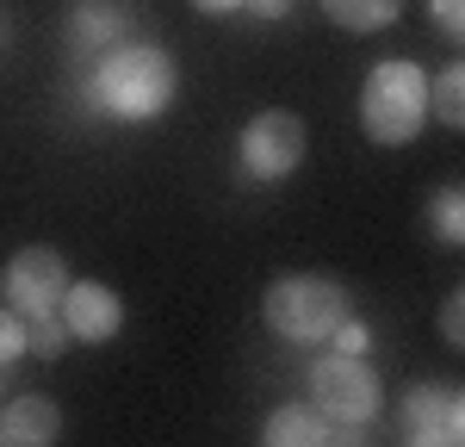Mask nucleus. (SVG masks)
Here are the masks:
<instances>
[{
	"mask_svg": "<svg viewBox=\"0 0 465 447\" xmlns=\"http://www.w3.org/2000/svg\"><path fill=\"white\" fill-rule=\"evenodd\" d=\"M174 87H180V69L162 44H112L100 50V69L87 81L94 106L106 118H124V124H149L174 106Z\"/></svg>",
	"mask_w": 465,
	"mask_h": 447,
	"instance_id": "f257e3e1",
	"label": "nucleus"
},
{
	"mask_svg": "<svg viewBox=\"0 0 465 447\" xmlns=\"http://www.w3.org/2000/svg\"><path fill=\"white\" fill-rule=\"evenodd\" d=\"M422 124H429V74H422V63L385 56L366 74V87H360V131L372 144L397 149V144H410Z\"/></svg>",
	"mask_w": 465,
	"mask_h": 447,
	"instance_id": "f03ea898",
	"label": "nucleus"
},
{
	"mask_svg": "<svg viewBox=\"0 0 465 447\" xmlns=\"http://www.w3.org/2000/svg\"><path fill=\"white\" fill-rule=\"evenodd\" d=\"M354 311V298L341 280L329 273H280L267 298H261V317L267 330H280L286 342H329V330Z\"/></svg>",
	"mask_w": 465,
	"mask_h": 447,
	"instance_id": "7ed1b4c3",
	"label": "nucleus"
},
{
	"mask_svg": "<svg viewBox=\"0 0 465 447\" xmlns=\"http://www.w3.org/2000/svg\"><path fill=\"white\" fill-rule=\"evenodd\" d=\"M311 404L329 416V429L335 435H354L366 429L379 404H385V385H379V372L366 367V354H317V367H311Z\"/></svg>",
	"mask_w": 465,
	"mask_h": 447,
	"instance_id": "20e7f679",
	"label": "nucleus"
},
{
	"mask_svg": "<svg viewBox=\"0 0 465 447\" xmlns=\"http://www.w3.org/2000/svg\"><path fill=\"white\" fill-rule=\"evenodd\" d=\"M236 162L261 186L298 174V162H304V118L298 112H254L242 124V137H236Z\"/></svg>",
	"mask_w": 465,
	"mask_h": 447,
	"instance_id": "39448f33",
	"label": "nucleus"
},
{
	"mask_svg": "<svg viewBox=\"0 0 465 447\" xmlns=\"http://www.w3.org/2000/svg\"><path fill=\"white\" fill-rule=\"evenodd\" d=\"M63 286H69V261L56 249H19V255L0 267V304L19 311V317H44L63 304Z\"/></svg>",
	"mask_w": 465,
	"mask_h": 447,
	"instance_id": "423d86ee",
	"label": "nucleus"
},
{
	"mask_svg": "<svg viewBox=\"0 0 465 447\" xmlns=\"http://www.w3.org/2000/svg\"><path fill=\"white\" fill-rule=\"evenodd\" d=\"M403 442L460 447L465 442V398L453 385H416V392L403 398Z\"/></svg>",
	"mask_w": 465,
	"mask_h": 447,
	"instance_id": "0eeeda50",
	"label": "nucleus"
},
{
	"mask_svg": "<svg viewBox=\"0 0 465 447\" xmlns=\"http://www.w3.org/2000/svg\"><path fill=\"white\" fill-rule=\"evenodd\" d=\"M56 317L69 323V342L100 348V342H112V335L124 330V298L112 293V286H100V280H69Z\"/></svg>",
	"mask_w": 465,
	"mask_h": 447,
	"instance_id": "6e6552de",
	"label": "nucleus"
},
{
	"mask_svg": "<svg viewBox=\"0 0 465 447\" xmlns=\"http://www.w3.org/2000/svg\"><path fill=\"white\" fill-rule=\"evenodd\" d=\"M63 442V410L56 398H13L0 410V447H50Z\"/></svg>",
	"mask_w": 465,
	"mask_h": 447,
	"instance_id": "1a4fd4ad",
	"label": "nucleus"
},
{
	"mask_svg": "<svg viewBox=\"0 0 465 447\" xmlns=\"http://www.w3.org/2000/svg\"><path fill=\"white\" fill-rule=\"evenodd\" d=\"M261 442L267 447H322V442H335V429H329V416L317 404H280L267 416Z\"/></svg>",
	"mask_w": 465,
	"mask_h": 447,
	"instance_id": "9d476101",
	"label": "nucleus"
},
{
	"mask_svg": "<svg viewBox=\"0 0 465 447\" xmlns=\"http://www.w3.org/2000/svg\"><path fill=\"white\" fill-rule=\"evenodd\" d=\"M124 32V0H74L69 6V44L74 50H112Z\"/></svg>",
	"mask_w": 465,
	"mask_h": 447,
	"instance_id": "9b49d317",
	"label": "nucleus"
},
{
	"mask_svg": "<svg viewBox=\"0 0 465 447\" xmlns=\"http://www.w3.org/2000/svg\"><path fill=\"white\" fill-rule=\"evenodd\" d=\"M322 13H329V25H341V32L372 37V32H391L397 19H403V0H322Z\"/></svg>",
	"mask_w": 465,
	"mask_h": 447,
	"instance_id": "f8f14e48",
	"label": "nucleus"
},
{
	"mask_svg": "<svg viewBox=\"0 0 465 447\" xmlns=\"http://www.w3.org/2000/svg\"><path fill=\"white\" fill-rule=\"evenodd\" d=\"M429 112L440 124H465V63H447L440 74H429Z\"/></svg>",
	"mask_w": 465,
	"mask_h": 447,
	"instance_id": "ddd939ff",
	"label": "nucleus"
},
{
	"mask_svg": "<svg viewBox=\"0 0 465 447\" xmlns=\"http://www.w3.org/2000/svg\"><path fill=\"white\" fill-rule=\"evenodd\" d=\"M429 224H434V243L440 249H460L465 243V193L460 186H440L429 199Z\"/></svg>",
	"mask_w": 465,
	"mask_h": 447,
	"instance_id": "4468645a",
	"label": "nucleus"
},
{
	"mask_svg": "<svg viewBox=\"0 0 465 447\" xmlns=\"http://www.w3.org/2000/svg\"><path fill=\"white\" fill-rule=\"evenodd\" d=\"M69 348V323L56 317V311H44V317H25V354H37V361H56Z\"/></svg>",
	"mask_w": 465,
	"mask_h": 447,
	"instance_id": "2eb2a0df",
	"label": "nucleus"
},
{
	"mask_svg": "<svg viewBox=\"0 0 465 447\" xmlns=\"http://www.w3.org/2000/svg\"><path fill=\"white\" fill-rule=\"evenodd\" d=\"M329 348H335V354H366V348H372V330H366L354 311H348V317L329 330Z\"/></svg>",
	"mask_w": 465,
	"mask_h": 447,
	"instance_id": "dca6fc26",
	"label": "nucleus"
},
{
	"mask_svg": "<svg viewBox=\"0 0 465 447\" xmlns=\"http://www.w3.org/2000/svg\"><path fill=\"white\" fill-rule=\"evenodd\" d=\"M19 354H25V317L0 304V367H13Z\"/></svg>",
	"mask_w": 465,
	"mask_h": 447,
	"instance_id": "f3484780",
	"label": "nucleus"
},
{
	"mask_svg": "<svg viewBox=\"0 0 465 447\" xmlns=\"http://www.w3.org/2000/svg\"><path fill=\"white\" fill-rule=\"evenodd\" d=\"M440 342L465 348V293H447V304H440Z\"/></svg>",
	"mask_w": 465,
	"mask_h": 447,
	"instance_id": "a211bd4d",
	"label": "nucleus"
},
{
	"mask_svg": "<svg viewBox=\"0 0 465 447\" xmlns=\"http://www.w3.org/2000/svg\"><path fill=\"white\" fill-rule=\"evenodd\" d=\"M429 13H434V25H440L447 44H460V37H465V0H429Z\"/></svg>",
	"mask_w": 465,
	"mask_h": 447,
	"instance_id": "6ab92c4d",
	"label": "nucleus"
},
{
	"mask_svg": "<svg viewBox=\"0 0 465 447\" xmlns=\"http://www.w3.org/2000/svg\"><path fill=\"white\" fill-rule=\"evenodd\" d=\"M249 13H261V19H286L292 13V0H242Z\"/></svg>",
	"mask_w": 465,
	"mask_h": 447,
	"instance_id": "aec40b11",
	"label": "nucleus"
},
{
	"mask_svg": "<svg viewBox=\"0 0 465 447\" xmlns=\"http://www.w3.org/2000/svg\"><path fill=\"white\" fill-rule=\"evenodd\" d=\"M193 6H199V13H236L242 0H193Z\"/></svg>",
	"mask_w": 465,
	"mask_h": 447,
	"instance_id": "412c9836",
	"label": "nucleus"
}]
</instances>
